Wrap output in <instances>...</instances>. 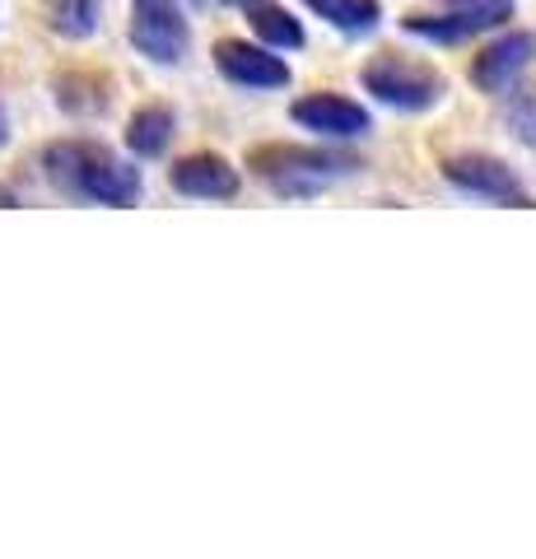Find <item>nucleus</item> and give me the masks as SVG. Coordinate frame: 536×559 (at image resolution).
I'll use <instances>...</instances> for the list:
<instances>
[{"instance_id": "nucleus-1", "label": "nucleus", "mask_w": 536, "mask_h": 559, "mask_svg": "<svg viewBox=\"0 0 536 559\" xmlns=\"http://www.w3.org/2000/svg\"><path fill=\"white\" fill-rule=\"evenodd\" d=\"M43 173L57 191H65L71 201H90V205L127 210L145 197L141 168H131L108 145H94V140H57V145H47Z\"/></svg>"}, {"instance_id": "nucleus-2", "label": "nucleus", "mask_w": 536, "mask_h": 559, "mask_svg": "<svg viewBox=\"0 0 536 559\" xmlns=\"http://www.w3.org/2000/svg\"><path fill=\"white\" fill-rule=\"evenodd\" d=\"M355 168H359L355 159L318 150V145H285V140H275V145L248 150V173L271 197H285V201L322 197V191H332L336 182L350 178Z\"/></svg>"}, {"instance_id": "nucleus-3", "label": "nucleus", "mask_w": 536, "mask_h": 559, "mask_svg": "<svg viewBox=\"0 0 536 559\" xmlns=\"http://www.w3.org/2000/svg\"><path fill=\"white\" fill-rule=\"evenodd\" d=\"M359 84H365V94L373 103H383V108H392V112H406V117L434 112L448 98L443 70L415 61V57H396V51H378V57L365 66Z\"/></svg>"}, {"instance_id": "nucleus-4", "label": "nucleus", "mask_w": 536, "mask_h": 559, "mask_svg": "<svg viewBox=\"0 0 536 559\" xmlns=\"http://www.w3.org/2000/svg\"><path fill=\"white\" fill-rule=\"evenodd\" d=\"M443 182L472 201H486V205H517V210L536 205L523 178H517L504 159H495V154H448Z\"/></svg>"}, {"instance_id": "nucleus-5", "label": "nucleus", "mask_w": 536, "mask_h": 559, "mask_svg": "<svg viewBox=\"0 0 536 559\" xmlns=\"http://www.w3.org/2000/svg\"><path fill=\"white\" fill-rule=\"evenodd\" d=\"M131 47L154 66H178L192 47V24L178 0H131Z\"/></svg>"}, {"instance_id": "nucleus-6", "label": "nucleus", "mask_w": 536, "mask_h": 559, "mask_svg": "<svg viewBox=\"0 0 536 559\" xmlns=\"http://www.w3.org/2000/svg\"><path fill=\"white\" fill-rule=\"evenodd\" d=\"M509 14H513V0H457V5L443 14H410V20H402V28L420 43L457 47V43H472L499 24H509Z\"/></svg>"}, {"instance_id": "nucleus-7", "label": "nucleus", "mask_w": 536, "mask_h": 559, "mask_svg": "<svg viewBox=\"0 0 536 559\" xmlns=\"http://www.w3.org/2000/svg\"><path fill=\"white\" fill-rule=\"evenodd\" d=\"M532 66H536V33H527V28L499 33L490 47L476 51L472 84L480 94H490V98H504V94H513L517 84H523V75Z\"/></svg>"}, {"instance_id": "nucleus-8", "label": "nucleus", "mask_w": 536, "mask_h": 559, "mask_svg": "<svg viewBox=\"0 0 536 559\" xmlns=\"http://www.w3.org/2000/svg\"><path fill=\"white\" fill-rule=\"evenodd\" d=\"M215 70L234 90H248V94H271V90H285L289 84V61L266 43H243V38L219 43Z\"/></svg>"}, {"instance_id": "nucleus-9", "label": "nucleus", "mask_w": 536, "mask_h": 559, "mask_svg": "<svg viewBox=\"0 0 536 559\" xmlns=\"http://www.w3.org/2000/svg\"><path fill=\"white\" fill-rule=\"evenodd\" d=\"M289 117H294V127L326 135V140H355V135L373 131L369 108L355 98H345V94H303L289 108Z\"/></svg>"}, {"instance_id": "nucleus-10", "label": "nucleus", "mask_w": 536, "mask_h": 559, "mask_svg": "<svg viewBox=\"0 0 536 559\" xmlns=\"http://www.w3.org/2000/svg\"><path fill=\"white\" fill-rule=\"evenodd\" d=\"M168 182L178 197H192V201H234L243 191V173L224 154H187V159L168 168Z\"/></svg>"}, {"instance_id": "nucleus-11", "label": "nucleus", "mask_w": 536, "mask_h": 559, "mask_svg": "<svg viewBox=\"0 0 536 559\" xmlns=\"http://www.w3.org/2000/svg\"><path fill=\"white\" fill-rule=\"evenodd\" d=\"M172 135H178V117L164 103H150V108H135L127 121V150L135 159H164Z\"/></svg>"}, {"instance_id": "nucleus-12", "label": "nucleus", "mask_w": 536, "mask_h": 559, "mask_svg": "<svg viewBox=\"0 0 536 559\" xmlns=\"http://www.w3.org/2000/svg\"><path fill=\"white\" fill-rule=\"evenodd\" d=\"M238 10H243V20L252 24L257 38H262L266 47H275V51H299L308 43L303 24L294 20L285 5H275V0H238Z\"/></svg>"}, {"instance_id": "nucleus-13", "label": "nucleus", "mask_w": 536, "mask_h": 559, "mask_svg": "<svg viewBox=\"0 0 536 559\" xmlns=\"http://www.w3.org/2000/svg\"><path fill=\"white\" fill-rule=\"evenodd\" d=\"M322 24H332L341 38H373L383 28V5L378 0H303Z\"/></svg>"}, {"instance_id": "nucleus-14", "label": "nucleus", "mask_w": 536, "mask_h": 559, "mask_svg": "<svg viewBox=\"0 0 536 559\" xmlns=\"http://www.w3.org/2000/svg\"><path fill=\"white\" fill-rule=\"evenodd\" d=\"M57 108H65L71 117H103V112L112 108L108 80L90 75V70H75V75H61V80H57Z\"/></svg>"}, {"instance_id": "nucleus-15", "label": "nucleus", "mask_w": 536, "mask_h": 559, "mask_svg": "<svg viewBox=\"0 0 536 559\" xmlns=\"http://www.w3.org/2000/svg\"><path fill=\"white\" fill-rule=\"evenodd\" d=\"M103 24V0H47V28L65 43L94 38Z\"/></svg>"}, {"instance_id": "nucleus-16", "label": "nucleus", "mask_w": 536, "mask_h": 559, "mask_svg": "<svg viewBox=\"0 0 536 559\" xmlns=\"http://www.w3.org/2000/svg\"><path fill=\"white\" fill-rule=\"evenodd\" d=\"M509 131L523 140L527 150H536V94H517L509 103Z\"/></svg>"}, {"instance_id": "nucleus-17", "label": "nucleus", "mask_w": 536, "mask_h": 559, "mask_svg": "<svg viewBox=\"0 0 536 559\" xmlns=\"http://www.w3.org/2000/svg\"><path fill=\"white\" fill-rule=\"evenodd\" d=\"M10 145V112H5V103H0V150Z\"/></svg>"}, {"instance_id": "nucleus-18", "label": "nucleus", "mask_w": 536, "mask_h": 559, "mask_svg": "<svg viewBox=\"0 0 536 559\" xmlns=\"http://www.w3.org/2000/svg\"><path fill=\"white\" fill-rule=\"evenodd\" d=\"M10 205H20V201H14V191H10V187H0V210H10Z\"/></svg>"}]
</instances>
